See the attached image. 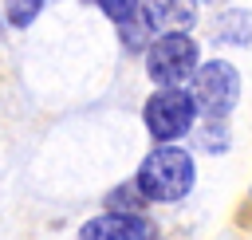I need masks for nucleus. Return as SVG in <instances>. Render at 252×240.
Returning a JSON list of instances; mask_svg holds the SVG:
<instances>
[{"mask_svg":"<svg viewBox=\"0 0 252 240\" xmlns=\"http://www.w3.org/2000/svg\"><path fill=\"white\" fill-rule=\"evenodd\" d=\"M142 201H146V197H142V193H138L134 185H122V189H110V197H106V205H110V212H118V209H122V212H138V209H142Z\"/></svg>","mask_w":252,"mask_h":240,"instance_id":"nucleus-8","label":"nucleus"},{"mask_svg":"<svg viewBox=\"0 0 252 240\" xmlns=\"http://www.w3.org/2000/svg\"><path fill=\"white\" fill-rule=\"evenodd\" d=\"M189 94H193V106L201 114H209V122H220L240 98V75H236L232 63L209 59L205 67L193 71V90Z\"/></svg>","mask_w":252,"mask_h":240,"instance_id":"nucleus-3","label":"nucleus"},{"mask_svg":"<svg viewBox=\"0 0 252 240\" xmlns=\"http://www.w3.org/2000/svg\"><path fill=\"white\" fill-rule=\"evenodd\" d=\"M43 0H8V24L12 28H28L35 16H39Z\"/></svg>","mask_w":252,"mask_h":240,"instance_id":"nucleus-9","label":"nucleus"},{"mask_svg":"<svg viewBox=\"0 0 252 240\" xmlns=\"http://www.w3.org/2000/svg\"><path fill=\"white\" fill-rule=\"evenodd\" d=\"M146 28L154 31H189L197 24V0H146Z\"/></svg>","mask_w":252,"mask_h":240,"instance_id":"nucleus-6","label":"nucleus"},{"mask_svg":"<svg viewBox=\"0 0 252 240\" xmlns=\"http://www.w3.org/2000/svg\"><path fill=\"white\" fill-rule=\"evenodd\" d=\"M201 146L205 150H228V134H224V122H209L205 130H201Z\"/></svg>","mask_w":252,"mask_h":240,"instance_id":"nucleus-12","label":"nucleus"},{"mask_svg":"<svg viewBox=\"0 0 252 240\" xmlns=\"http://www.w3.org/2000/svg\"><path fill=\"white\" fill-rule=\"evenodd\" d=\"M79 240H158L142 212H102L79 228Z\"/></svg>","mask_w":252,"mask_h":240,"instance_id":"nucleus-5","label":"nucleus"},{"mask_svg":"<svg viewBox=\"0 0 252 240\" xmlns=\"http://www.w3.org/2000/svg\"><path fill=\"white\" fill-rule=\"evenodd\" d=\"M142 118H146V130H150L158 142L169 146V142H177V138H185V134L193 130L197 106H193V94H189V90L165 87V90H158V94L146 98Z\"/></svg>","mask_w":252,"mask_h":240,"instance_id":"nucleus-4","label":"nucleus"},{"mask_svg":"<svg viewBox=\"0 0 252 240\" xmlns=\"http://www.w3.org/2000/svg\"><path fill=\"white\" fill-rule=\"evenodd\" d=\"M98 8L114 20V24H126L138 16V0H98Z\"/></svg>","mask_w":252,"mask_h":240,"instance_id":"nucleus-11","label":"nucleus"},{"mask_svg":"<svg viewBox=\"0 0 252 240\" xmlns=\"http://www.w3.org/2000/svg\"><path fill=\"white\" fill-rule=\"evenodd\" d=\"M213 39L217 43H232V47H248L252 43V12L244 8H228L213 20Z\"/></svg>","mask_w":252,"mask_h":240,"instance_id":"nucleus-7","label":"nucleus"},{"mask_svg":"<svg viewBox=\"0 0 252 240\" xmlns=\"http://www.w3.org/2000/svg\"><path fill=\"white\" fill-rule=\"evenodd\" d=\"M193 177H197V169H193V157H189L185 150H177V146H158V150L138 165L134 189H138L146 201L169 205V201H181V197L193 189Z\"/></svg>","mask_w":252,"mask_h":240,"instance_id":"nucleus-1","label":"nucleus"},{"mask_svg":"<svg viewBox=\"0 0 252 240\" xmlns=\"http://www.w3.org/2000/svg\"><path fill=\"white\" fill-rule=\"evenodd\" d=\"M118 35H122V43L130 47V51H142L146 47V35H150V28H146V20H126V24H118Z\"/></svg>","mask_w":252,"mask_h":240,"instance_id":"nucleus-10","label":"nucleus"},{"mask_svg":"<svg viewBox=\"0 0 252 240\" xmlns=\"http://www.w3.org/2000/svg\"><path fill=\"white\" fill-rule=\"evenodd\" d=\"M197 59H201V47H197V39L189 31H165V35H158L150 43L146 71L161 87H181L185 79H193Z\"/></svg>","mask_w":252,"mask_h":240,"instance_id":"nucleus-2","label":"nucleus"}]
</instances>
